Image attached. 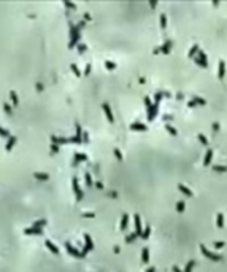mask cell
<instances>
[{"mask_svg":"<svg viewBox=\"0 0 227 272\" xmlns=\"http://www.w3.org/2000/svg\"><path fill=\"white\" fill-rule=\"evenodd\" d=\"M81 30L78 29L76 26H73L72 22H70V42H69V48H73L75 45H78L80 43V38H81Z\"/></svg>","mask_w":227,"mask_h":272,"instance_id":"1","label":"cell"},{"mask_svg":"<svg viewBox=\"0 0 227 272\" xmlns=\"http://www.w3.org/2000/svg\"><path fill=\"white\" fill-rule=\"evenodd\" d=\"M200 251H202L203 256H206L208 259H211V261H221L222 259V255H218V253H215V251L208 250L205 245H200Z\"/></svg>","mask_w":227,"mask_h":272,"instance_id":"2","label":"cell"},{"mask_svg":"<svg viewBox=\"0 0 227 272\" xmlns=\"http://www.w3.org/2000/svg\"><path fill=\"white\" fill-rule=\"evenodd\" d=\"M72 186H73V193H75L76 200H81V199H83V196H84V191L81 189L80 182H78L76 177H73V178H72Z\"/></svg>","mask_w":227,"mask_h":272,"instance_id":"3","label":"cell"},{"mask_svg":"<svg viewBox=\"0 0 227 272\" xmlns=\"http://www.w3.org/2000/svg\"><path fill=\"white\" fill-rule=\"evenodd\" d=\"M172 45H173V42L172 40H167V42L164 43V45H161L159 48H156L152 53L154 54H159V53H164V54H168L170 53V49H172Z\"/></svg>","mask_w":227,"mask_h":272,"instance_id":"4","label":"cell"},{"mask_svg":"<svg viewBox=\"0 0 227 272\" xmlns=\"http://www.w3.org/2000/svg\"><path fill=\"white\" fill-rule=\"evenodd\" d=\"M65 250L69 251L72 256H75V258H84L83 253H81V250H78L76 247H73L72 242H65Z\"/></svg>","mask_w":227,"mask_h":272,"instance_id":"5","label":"cell"},{"mask_svg":"<svg viewBox=\"0 0 227 272\" xmlns=\"http://www.w3.org/2000/svg\"><path fill=\"white\" fill-rule=\"evenodd\" d=\"M134 223H135V232L141 237V234H143V224H141V216L138 213L134 215Z\"/></svg>","mask_w":227,"mask_h":272,"instance_id":"6","label":"cell"},{"mask_svg":"<svg viewBox=\"0 0 227 272\" xmlns=\"http://www.w3.org/2000/svg\"><path fill=\"white\" fill-rule=\"evenodd\" d=\"M157 113H159V104H156V102H154L149 110H146V118L149 121H152L156 116H157Z\"/></svg>","mask_w":227,"mask_h":272,"instance_id":"7","label":"cell"},{"mask_svg":"<svg viewBox=\"0 0 227 272\" xmlns=\"http://www.w3.org/2000/svg\"><path fill=\"white\" fill-rule=\"evenodd\" d=\"M102 108H103L105 115H107V120L110 121V123H114V116H113V111H111L110 105H108L107 102H103V104H102Z\"/></svg>","mask_w":227,"mask_h":272,"instance_id":"8","label":"cell"},{"mask_svg":"<svg viewBox=\"0 0 227 272\" xmlns=\"http://www.w3.org/2000/svg\"><path fill=\"white\" fill-rule=\"evenodd\" d=\"M75 135H73V137H75V143H81V142H83V129H81V126L80 124H75Z\"/></svg>","mask_w":227,"mask_h":272,"instance_id":"9","label":"cell"},{"mask_svg":"<svg viewBox=\"0 0 227 272\" xmlns=\"http://www.w3.org/2000/svg\"><path fill=\"white\" fill-rule=\"evenodd\" d=\"M45 245H46V248H48L49 251H53L54 255H59V247H57L56 243L53 242V240L46 239V240H45Z\"/></svg>","mask_w":227,"mask_h":272,"instance_id":"10","label":"cell"},{"mask_svg":"<svg viewBox=\"0 0 227 272\" xmlns=\"http://www.w3.org/2000/svg\"><path fill=\"white\" fill-rule=\"evenodd\" d=\"M205 104H206L205 99H202V97H194V99H191L188 102V107L192 108V107H195V105H205Z\"/></svg>","mask_w":227,"mask_h":272,"instance_id":"11","label":"cell"},{"mask_svg":"<svg viewBox=\"0 0 227 272\" xmlns=\"http://www.w3.org/2000/svg\"><path fill=\"white\" fill-rule=\"evenodd\" d=\"M51 143H56V145L69 143V138L67 137H57V135H51Z\"/></svg>","mask_w":227,"mask_h":272,"instance_id":"12","label":"cell"},{"mask_svg":"<svg viewBox=\"0 0 227 272\" xmlns=\"http://www.w3.org/2000/svg\"><path fill=\"white\" fill-rule=\"evenodd\" d=\"M141 263L143 264L149 263V248L148 247H143V250H141Z\"/></svg>","mask_w":227,"mask_h":272,"instance_id":"13","label":"cell"},{"mask_svg":"<svg viewBox=\"0 0 227 272\" xmlns=\"http://www.w3.org/2000/svg\"><path fill=\"white\" fill-rule=\"evenodd\" d=\"M130 131H148V127H146V124H143V123H132L130 124Z\"/></svg>","mask_w":227,"mask_h":272,"instance_id":"14","label":"cell"},{"mask_svg":"<svg viewBox=\"0 0 227 272\" xmlns=\"http://www.w3.org/2000/svg\"><path fill=\"white\" fill-rule=\"evenodd\" d=\"M16 140H18V137H16V135H11V137H8V140H6V143H5V150H6V151H10V150L15 147Z\"/></svg>","mask_w":227,"mask_h":272,"instance_id":"15","label":"cell"},{"mask_svg":"<svg viewBox=\"0 0 227 272\" xmlns=\"http://www.w3.org/2000/svg\"><path fill=\"white\" fill-rule=\"evenodd\" d=\"M213 159V150H206L205 156H203V166H210Z\"/></svg>","mask_w":227,"mask_h":272,"instance_id":"16","label":"cell"},{"mask_svg":"<svg viewBox=\"0 0 227 272\" xmlns=\"http://www.w3.org/2000/svg\"><path fill=\"white\" fill-rule=\"evenodd\" d=\"M24 234H43L42 227H35V226H29L24 229Z\"/></svg>","mask_w":227,"mask_h":272,"instance_id":"17","label":"cell"},{"mask_svg":"<svg viewBox=\"0 0 227 272\" xmlns=\"http://www.w3.org/2000/svg\"><path fill=\"white\" fill-rule=\"evenodd\" d=\"M178 189H179V191H181L184 196H189V198H191V196L194 194V193L191 191V188H188V186L183 185V183H178Z\"/></svg>","mask_w":227,"mask_h":272,"instance_id":"18","label":"cell"},{"mask_svg":"<svg viewBox=\"0 0 227 272\" xmlns=\"http://www.w3.org/2000/svg\"><path fill=\"white\" fill-rule=\"evenodd\" d=\"M218 77L219 78H224L226 77V62L224 61H219V67H218Z\"/></svg>","mask_w":227,"mask_h":272,"instance_id":"19","label":"cell"},{"mask_svg":"<svg viewBox=\"0 0 227 272\" xmlns=\"http://www.w3.org/2000/svg\"><path fill=\"white\" fill-rule=\"evenodd\" d=\"M84 242H86V245H84V247H86L87 248V250H92V248H94V242H92V237H91L89 236V234H84Z\"/></svg>","mask_w":227,"mask_h":272,"instance_id":"20","label":"cell"},{"mask_svg":"<svg viewBox=\"0 0 227 272\" xmlns=\"http://www.w3.org/2000/svg\"><path fill=\"white\" fill-rule=\"evenodd\" d=\"M127 224H129V215L127 213H124L122 216H121V223H119V229H126L127 227Z\"/></svg>","mask_w":227,"mask_h":272,"instance_id":"21","label":"cell"},{"mask_svg":"<svg viewBox=\"0 0 227 272\" xmlns=\"http://www.w3.org/2000/svg\"><path fill=\"white\" fill-rule=\"evenodd\" d=\"M73 161H75V164H78V162H83V161H87V156L84 154V153H75Z\"/></svg>","mask_w":227,"mask_h":272,"instance_id":"22","label":"cell"},{"mask_svg":"<svg viewBox=\"0 0 227 272\" xmlns=\"http://www.w3.org/2000/svg\"><path fill=\"white\" fill-rule=\"evenodd\" d=\"M164 127L167 129V132H168V134H170V135H175V137H176V135H178V131H176V127H173V126H172L170 123H165V126H164Z\"/></svg>","mask_w":227,"mask_h":272,"instance_id":"23","label":"cell"},{"mask_svg":"<svg viewBox=\"0 0 227 272\" xmlns=\"http://www.w3.org/2000/svg\"><path fill=\"white\" fill-rule=\"evenodd\" d=\"M33 177L35 178H38V180H49V173H46V172H33Z\"/></svg>","mask_w":227,"mask_h":272,"instance_id":"24","label":"cell"},{"mask_svg":"<svg viewBox=\"0 0 227 272\" xmlns=\"http://www.w3.org/2000/svg\"><path fill=\"white\" fill-rule=\"evenodd\" d=\"M199 49H200V48H199L197 43H195V45H192L191 48H189V51H188V56L189 57H195V54L199 53Z\"/></svg>","mask_w":227,"mask_h":272,"instance_id":"25","label":"cell"},{"mask_svg":"<svg viewBox=\"0 0 227 272\" xmlns=\"http://www.w3.org/2000/svg\"><path fill=\"white\" fill-rule=\"evenodd\" d=\"M46 224H48V221H46L45 218H42V220H35L32 226H35V227H42V229H43V227H45Z\"/></svg>","mask_w":227,"mask_h":272,"instance_id":"26","label":"cell"},{"mask_svg":"<svg viewBox=\"0 0 227 272\" xmlns=\"http://www.w3.org/2000/svg\"><path fill=\"white\" fill-rule=\"evenodd\" d=\"M137 237H138V234L135 232V231H134V232H129V234H126V242H127V243H130V242H134V240L137 239Z\"/></svg>","mask_w":227,"mask_h":272,"instance_id":"27","label":"cell"},{"mask_svg":"<svg viewBox=\"0 0 227 272\" xmlns=\"http://www.w3.org/2000/svg\"><path fill=\"white\" fill-rule=\"evenodd\" d=\"M159 22H161L162 29L167 27V15H165V13H161V16H159Z\"/></svg>","mask_w":227,"mask_h":272,"instance_id":"28","label":"cell"},{"mask_svg":"<svg viewBox=\"0 0 227 272\" xmlns=\"http://www.w3.org/2000/svg\"><path fill=\"white\" fill-rule=\"evenodd\" d=\"M84 182H86L87 186H94V180H92V175H91L89 172L84 173Z\"/></svg>","mask_w":227,"mask_h":272,"instance_id":"29","label":"cell"},{"mask_svg":"<svg viewBox=\"0 0 227 272\" xmlns=\"http://www.w3.org/2000/svg\"><path fill=\"white\" fill-rule=\"evenodd\" d=\"M216 226L218 227L224 226V215H222V213H218V215H216Z\"/></svg>","mask_w":227,"mask_h":272,"instance_id":"30","label":"cell"},{"mask_svg":"<svg viewBox=\"0 0 227 272\" xmlns=\"http://www.w3.org/2000/svg\"><path fill=\"white\" fill-rule=\"evenodd\" d=\"M10 97H11V102H13V105H18L19 104V97H18V94H16V91H10Z\"/></svg>","mask_w":227,"mask_h":272,"instance_id":"31","label":"cell"},{"mask_svg":"<svg viewBox=\"0 0 227 272\" xmlns=\"http://www.w3.org/2000/svg\"><path fill=\"white\" fill-rule=\"evenodd\" d=\"M149 234H151V226L143 227V234H141V239H145V240H146L148 237H149Z\"/></svg>","mask_w":227,"mask_h":272,"instance_id":"32","label":"cell"},{"mask_svg":"<svg viewBox=\"0 0 227 272\" xmlns=\"http://www.w3.org/2000/svg\"><path fill=\"white\" fill-rule=\"evenodd\" d=\"M213 170L215 172H219V173H222V172H227V166H213Z\"/></svg>","mask_w":227,"mask_h":272,"instance_id":"33","label":"cell"},{"mask_svg":"<svg viewBox=\"0 0 227 272\" xmlns=\"http://www.w3.org/2000/svg\"><path fill=\"white\" fill-rule=\"evenodd\" d=\"M194 266H195V261H194V259H192V261H189V263L184 266V272H192V269H194Z\"/></svg>","mask_w":227,"mask_h":272,"instance_id":"34","label":"cell"},{"mask_svg":"<svg viewBox=\"0 0 227 272\" xmlns=\"http://www.w3.org/2000/svg\"><path fill=\"white\" fill-rule=\"evenodd\" d=\"M184 209H186V202H183V200H178L176 202V212H184Z\"/></svg>","mask_w":227,"mask_h":272,"instance_id":"35","label":"cell"},{"mask_svg":"<svg viewBox=\"0 0 227 272\" xmlns=\"http://www.w3.org/2000/svg\"><path fill=\"white\" fill-rule=\"evenodd\" d=\"M3 110H5L6 115H13V108H11V105H10L8 102H3Z\"/></svg>","mask_w":227,"mask_h":272,"instance_id":"36","label":"cell"},{"mask_svg":"<svg viewBox=\"0 0 227 272\" xmlns=\"http://www.w3.org/2000/svg\"><path fill=\"white\" fill-rule=\"evenodd\" d=\"M70 69H72V72L76 75V77H81V70L78 69V65L76 64H70Z\"/></svg>","mask_w":227,"mask_h":272,"instance_id":"37","label":"cell"},{"mask_svg":"<svg viewBox=\"0 0 227 272\" xmlns=\"http://www.w3.org/2000/svg\"><path fill=\"white\" fill-rule=\"evenodd\" d=\"M162 97H164V91H159V93H156V94H154V102H156V104H159Z\"/></svg>","mask_w":227,"mask_h":272,"instance_id":"38","label":"cell"},{"mask_svg":"<svg viewBox=\"0 0 227 272\" xmlns=\"http://www.w3.org/2000/svg\"><path fill=\"white\" fill-rule=\"evenodd\" d=\"M105 67H107L108 70H113V69H116V64H114L113 61H105Z\"/></svg>","mask_w":227,"mask_h":272,"instance_id":"39","label":"cell"},{"mask_svg":"<svg viewBox=\"0 0 227 272\" xmlns=\"http://www.w3.org/2000/svg\"><path fill=\"white\" fill-rule=\"evenodd\" d=\"M0 135H2V137H11V135H10V131H8V129L2 127V126H0Z\"/></svg>","mask_w":227,"mask_h":272,"instance_id":"40","label":"cell"},{"mask_svg":"<svg viewBox=\"0 0 227 272\" xmlns=\"http://www.w3.org/2000/svg\"><path fill=\"white\" fill-rule=\"evenodd\" d=\"M76 49L80 51V53H84V51L87 49V45H86V43H78V45H76Z\"/></svg>","mask_w":227,"mask_h":272,"instance_id":"41","label":"cell"},{"mask_svg":"<svg viewBox=\"0 0 227 272\" xmlns=\"http://www.w3.org/2000/svg\"><path fill=\"white\" fill-rule=\"evenodd\" d=\"M113 153H114V156H116V158L119 159V161H122V153H121V150H119V148H114V150H113Z\"/></svg>","mask_w":227,"mask_h":272,"instance_id":"42","label":"cell"},{"mask_svg":"<svg viewBox=\"0 0 227 272\" xmlns=\"http://www.w3.org/2000/svg\"><path fill=\"white\" fill-rule=\"evenodd\" d=\"M197 138L200 140V143H202V145H206V143H208V140H206V137H205L203 134H199V135H197Z\"/></svg>","mask_w":227,"mask_h":272,"instance_id":"43","label":"cell"},{"mask_svg":"<svg viewBox=\"0 0 227 272\" xmlns=\"http://www.w3.org/2000/svg\"><path fill=\"white\" fill-rule=\"evenodd\" d=\"M91 70H92V64H86V67H84V75H89L91 73Z\"/></svg>","mask_w":227,"mask_h":272,"instance_id":"44","label":"cell"},{"mask_svg":"<svg viewBox=\"0 0 227 272\" xmlns=\"http://www.w3.org/2000/svg\"><path fill=\"white\" fill-rule=\"evenodd\" d=\"M145 105H146V110H149V108L152 107V104H151V99H149V97H145Z\"/></svg>","mask_w":227,"mask_h":272,"instance_id":"45","label":"cell"},{"mask_svg":"<svg viewBox=\"0 0 227 272\" xmlns=\"http://www.w3.org/2000/svg\"><path fill=\"white\" fill-rule=\"evenodd\" d=\"M49 148H51V151H53V153H57V151H59V145H56V143H51Z\"/></svg>","mask_w":227,"mask_h":272,"instance_id":"46","label":"cell"},{"mask_svg":"<svg viewBox=\"0 0 227 272\" xmlns=\"http://www.w3.org/2000/svg\"><path fill=\"white\" fill-rule=\"evenodd\" d=\"M83 216L84 218H94L96 215H94V212H83Z\"/></svg>","mask_w":227,"mask_h":272,"instance_id":"47","label":"cell"},{"mask_svg":"<svg viewBox=\"0 0 227 272\" xmlns=\"http://www.w3.org/2000/svg\"><path fill=\"white\" fill-rule=\"evenodd\" d=\"M64 5H65L67 8H73V10L76 8V5H75V3H72V2H67V0H65V2H64Z\"/></svg>","mask_w":227,"mask_h":272,"instance_id":"48","label":"cell"},{"mask_svg":"<svg viewBox=\"0 0 227 272\" xmlns=\"http://www.w3.org/2000/svg\"><path fill=\"white\" fill-rule=\"evenodd\" d=\"M83 142H84V143H87V142H89V134H87V132H83Z\"/></svg>","mask_w":227,"mask_h":272,"instance_id":"49","label":"cell"},{"mask_svg":"<svg viewBox=\"0 0 227 272\" xmlns=\"http://www.w3.org/2000/svg\"><path fill=\"white\" fill-rule=\"evenodd\" d=\"M94 186H96V188H99V189H102V188H103L102 182H96V183H94Z\"/></svg>","mask_w":227,"mask_h":272,"instance_id":"50","label":"cell"},{"mask_svg":"<svg viewBox=\"0 0 227 272\" xmlns=\"http://www.w3.org/2000/svg\"><path fill=\"white\" fill-rule=\"evenodd\" d=\"M215 247H216V248H222V247H224V242H216Z\"/></svg>","mask_w":227,"mask_h":272,"instance_id":"51","label":"cell"},{"mask_svg":"<svg viewBox=\"0 0 227 272\" xmlns=\"http://www.w3.org/2000/svg\"><path fill=\"white\" fill-rule=\"evenodd\" d=\"M173 272H184L181 269V267H178V266H173Z\"/></svg>","mask_w":227,"mask_h":272,"instance_id":"52","label":"cell"},{"mask_svg":"<svg viewBox=\"0 0 227 272\" xmlns=\"http://www.w3.org/2000/svg\"><path fill=\"white\" fill-rule=\"evenodd\" d=\"M37 91H43V84L42 83H37Z\"/></svg>","mask_w":227,"mask_h":272,"instance_id":"53","label":"cell"},{"mask_svg":"<svg viewBox=\"0 0 227 272\" xmlns=\"http://www.w3.org/2000/svg\"><path fill=\"white\" fill-rule=\"evenodd\" d=\"M213 131H219V124H218V123L213 124Z\"/></svg>","mask_w":227,"mask_h":272,"instance_id":"54","label":"cell"},{"mask_svg":"<svg viewBox=\"0 0 227 272\" xmlns=\"http://www.w3.org/2000/svg\"><path fill=\"white\" fill-rule=\"evenodd\" d=\"M146 272H156V267H148V269H146Z\"/></svg>","mask_w":227,"mask_h":272,"instance_id":"55","label":"cell"}]
</instances>
